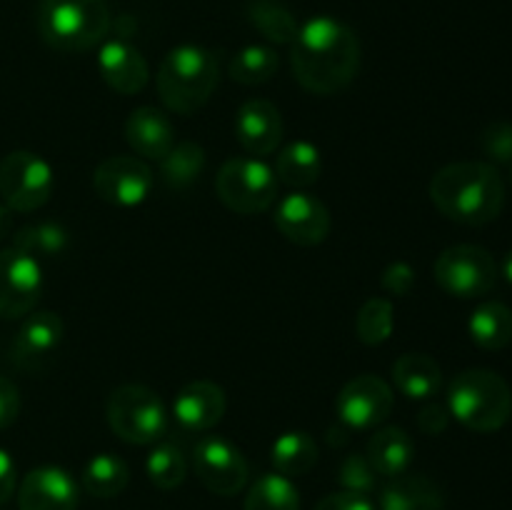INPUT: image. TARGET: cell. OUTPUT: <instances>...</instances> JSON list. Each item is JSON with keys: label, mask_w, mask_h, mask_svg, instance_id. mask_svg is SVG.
I'll return each instance as SVG.
<instances>
[{"label": "cell", "mask_w": 512, "mask_h": 510, "mask_svg": "<svg viewBox=\"0 0 512 510\" xmlns=\"http://www.w3.org/2000/svg\"><path fill=\"white\" fill-rule=\"evenodd\" d=\"M293 75L308 93L333 95L348 88L360 68V40L343 20L318 15L300 25L290 50Z\"/></svg>", "instance_id": "obj_1"}, {"label": "cell", "mask_w": 512, "mask_h": 510, "mask_svg": "<svg viewBox=\"0 0 512 510\" xmlns=\"http://www.w3.org/2000/svg\"><path fill=\"white\" fill-rule=\"evenodd\" d=\"M430 200L448 220L478 228L503 213L505 185L495 165L463 160L445 165L433 175Z\"/></svg>", "instance_id": "obj_2"}, {"label": "cell", "mask_w": 512, "mask_h": 510, "mask_svg": "<svg viewBox=\"0 0 512 510\" xmlns=\"http://www.w3.org/2000/svg\"><path fill=\"white\" fill-rule=\"evenodd\" d=\"M218 58L203 45H178L158 68V93L170 113L193 115L218 88Z\"/></svg>", "instance_id": "obj_3"}, {"label": "cell", "mask_w": 512, "mask_h": 510, "mask_svg": "<svg viewBox=\"0 0 512 510\" xmlns=\"http://www.w3.org/2000/svg\"><path fill=\"white\" fill-rule=\"evenodd\" d=\"M35 28L53 50L83 53L108 35L110 8L105 0H40Z\"/></svg>", "instance_id": "obj_4"}, {"label": "cell", "mask_w": 512, "mask_h": 510, "mask_svg": "<svg viewBox=\"0 0 512 510\" xmlns=\"http://www.w3.org/2000/svg\"><path fill=\"white\" fill-rule=\"evenodd\" d=\"M448 410L458 423L475 433H495L512 415L508 380L495 370H463L448 385Z\"/></svg>", "instance_id": "obj_5"}, {"label": "cell", "mask_w": 512, "mask_h": 510, "mask_svg": "<svg viewBox=\"0 0 512 510\" xmlns=\"http://www.w3.org/2000/svg\"><path fill=\"white\" fill-rule=\"evenodd\" d=\"M105 418L110 430L130 445H153L168 430V410L160 395L135 383L120 385L110 393Z\"/></svg>", "instance_id": "obj_6"}, {"label": "cell", "mask_w": 512, "mask_h": 510, "mask_svg": "<svg viewBox=\"0 0 512 510\" xmlns=\"http://www.w3.org/2000/svg\"><path fill=\"white\" fill-rule=\"evenodd\" d=\"M215 193L233 213H265L278 198V178L260 158H233L215 175Z\"/></svg>", "instance_id": "obj_7"}, {"label": "cell", "mask_w": 512, "mask_h": 510, "mask_svg": "<svg viewBox=\"0 0 512 510\" xmlns=\"http://www.w3.org/2000/svg\"><path fill=\"white\" fill-rule=\"evenodd\" d=\"M53 188V168L38 153L13 150L0 160V198L13 213H33L43 208Z\"/></svg>", "instance_id": "obj_8"}, {"label": "cell", "mask_w": 512, "mask_h": 510, "mask_svg": "<svg viewBox=\"0 0 512 510\" xmlns=\"http://www.w3.org/2000/svg\"><path fill=\"white\" fill-rule=\"evenodd\" d=\"M440 288L455 298H480L498 283V263L480 245H453L433 265Z\"/></svg>", "instance_id": "obj_9"}, {"label": "cell", "mask_w": 512, "mask_h": 510, "mask_svg": "<svg viewBox=\"0 0 512 510\" xmlns=\"http://www.w3.org/2000/svg\"><path fill=\"white\" fill-rule=\"evenodd\" d=\"M193 468L200 483L220 498L238 495L248 483V460L223 435H205L193 448Z\"/></svg>", "instance_id": "obj_10"}, {"label": "cell", "mask_w": 512, "mask_h": 510, "mask_svg": "<svg viewBox=\"0 0 512 510\" xmlns=\"http://www.w3.org/2000/svg\"><path fill=\"white\" fill-rule=\"evenodd\" d=\"M393 390L378 375H358L340 388L335 398L338 420L350 430H373L393 413Z\"/></svg>", "instance_id": "obj_11"}, {"label": "cell", "mask_w": 512, "mask_h": 510, "mask_svg": "<svg viewBox=\"0 0 512 510\" xmlns=\"http://www.w3.org/2000/svg\"><path fill=\"white\" fill-rule=\"evenodd\" d=\"M155 175L143 158L113 155L105 158L93 173V188L100 200L118 208H133L148 200Z\"/></svg>", "instance_id": "obj_12"}, {"label": "cell", "mask_w": 512, "mask_h": 510, "mask_svg": "<svg viewBox=\"0 0 512 510\" xmlns=\"http://www.w3.org/2000/svg\"><path fill=\"white\" fill-rule=\"evenodd\" d=\"M43 293V268L18 248L0 250V318H23Z\"/></svg>", "instance_id": "obj_13"}, {"label": "cell", "mask_w": 512, "mask_h": 510, "mask_svg": "<svg viewBox=\"0 0 512 510\" xmlns=\"http://www.w3.org/2000/svg\"><path fill=\"white\" fill-rule=\"evenodd\" d=\"M275 228L295 245H320L330 233V210L310 193H290L275 208Z\"/></svg>", "instance_id": "obj_14"}, {"label": "cell", "mask_w": 512, "mask_h": 510, "mask_svg": "<svg viewBox=\"0 0 512 510\" xmlns=\"http://www.w3.org/2000/svg\"><path fill=\"white\" fill-rule=\"evenodd\" d=\"M63 333L65 328L58 313L40 310V313L30 315L10 345V363L23 373H38L60 348Z\"/></svg>", "instance_id": "obj_15"}, {"label": "cell", "mask_w": 512, "mask_h": 510, "mask_svg": "<svg viewBox=\"0 0 512 510\" xmlns=\"http://www.w3.org/2000/svg\"><path fill=\"white\" fill-rule=\"evenodd\" d=\"M20 510H78V485L68 470L40 465L30 470L18 488Z\"/></svg>", "instance_id": "obj_16"}, {"label": "cell", "mask_w": 512, "mask_h": 510, "mask_svg": "<svg viewBox=\"0 0 512 510\" xmlns=\"http://www.w3.org/2000/svg\"><path fill=\"white\" fill-rule=\"evenodd\" d=\"M235 138L253 158L275 153L283 140V118L278 105L265 98L245 100L235 115Z\"/></svg>", "instance_id": "obj_17"}, {"label": "cell", "mask_w": 512, "mask_h": 510, "mask_svg": "<svg viewBox=\"0 0 512 510\" xmlns=\"http://www.w3.org/2000/svg\"><path fill=\"white\" fill-rule=\"evenodd\" d=\"M228 398L225 390L213 380H193L175 395L173 415L180 428L190 433H205L223 420Z\"/></svg>", "instance_id": "obj_18"}, {"label": "cell", "mask_w": 512, "mask_h": 510, "mask_svg": "<svg viewBox=\"0 0 512 510\" xmlns=\"http://www.w3.org/2000/svg\"><path fill=\"white\" fill-rule=\"evenodd\" d=\"M98 70L105 83L120 95H135L148 85L150 68L145 55L128 40H108L98 53Z\"/></svg>", "instance_id": "obj_19"}, {"label": "cell", "mask_w": 512, "mask_h": 510, "mask_svg": "<svg viewBox=\"0 0 512 510\" xmlns=\"http://www.w3.org/2000/svg\"><path fill=\"white\" fill-rule=\"evenodd\" d=\"M125 140L145 160H160L175 145V128L163 110L143 105L125 120Z\"/></svg>", "instance_id": "obj_20"}, {"label": "cell", "mask_w": 512, "mask_h": 510, "mask_svg": "<svg viewBox=\"0 0 512 510\" xmlns=\"http://www.w3.org/2000/svg\"><path fill=\"white\" fill-rule=\"evenodd\" d=\"M365 458L375 468V473L383 478H398V475L408 473L410 463L415 458V443L403 428H380L370 435L368 440V453Z\"/></svg>", "instance_id": "obj_21"}, {"label": "cell", "mask_w": 512, "mask_h": 510, "mask_svg": "<svg viewBox=\"0 0 512 510\" xmlns=\"http://www.w3.org/2000/svg\"><path fill=\"white\" fill-rule=\"evenodd\" d=\"M380 510H445V498L425 475H398L380 490Z\"/></svg>", "instance_id": "obj_22"}, {"label": "cell", "mask_w": 512, "mask_h": 510, "mask_svg": "<svg viewBox=\"0 0 512 510\" xmlns=\"http://www.w3.org/2000/svg\"><path fill=\"white\" fill-rule=\"evenodd\" d=\"M395 388L410 400H430L443 385V370L425 353H405L393 363Z\"/></svg>", "instance_id": "obj_23"}, {"label": "cell", "mask_w": 512, "mask_h": 510, "mask_svg": "<svg viewBox=\"0 0 512 510\" xmlns=\"http://www.w3.org/2000/svg\"><path fill=\"white\" fill-rule=\"evenodd\" d=\"M273 173L278 183L290 185V188H308V185L318 183L320 173H323V158H320L318 145L308 143V140H295V143L285 145L275 158Z\"/></svg>", "instance_id": "obj_24"}, {"label": "cell", "mask_w": 512, "mask_h": 510, "mask_svg": "<svg viewBox=\"0 0 512 510\" xmlns=\"http://www.w3.org/2000/svg\"><path fill=\"white\" fill-rule=\"evenodd\" d=\"M270 460L275 465V473L285 478H298L318 463V443L305 430H290L275 440L270 448Z\"/></svg>", "instance_id": "obj_25"}, {"label": "cell", "mask_w": 512, "mask_h": 510, "mask_svg": "<svg viewBox=\"0 0 512 510\" xmlns=\"http://www.w3.org/2000/svg\"><path fill=\"white\" fill-rule=\"evenodd\" d=\"M470 338L485 350H503L512 340V310L498 300L478 305L468 320Z\"/></svg>", "instance_id": "obj_26"}, {"label": "cell", "mask_w": 512, "mask_h": 510, "mask_svg": "<svg viewBox=\"0 0 512 510\" xmlns=\"http://www.w3.org/2000/svg\"><path fill=\"white\" fill-rule=\"evenodd\" d=\"M160 163V178L170 190H185L203 175L205 168V150L203 145L193 143V140H183L170 148Z\"/></svg>", "instance_id": "obj_27"}, {"label": "cell", "mask_w": 512, "mask_h": 510, "mask_svg": "<svg viewBox=\"0 0 512 510\" xmlns=\"http://www.w3.org/2000/svg\"><path fill=\"white\" fill-rule=\"evenodd\" d=\"M130 483V468L125 465V460H120L118 455L100 453L95 458L88 460L83 470V488L88 490L93 498L110 500L115 495L123 493Z\"/></svg>", "instance_id": "obj_28"}, {"label": "cell", "mask_w": 512, "mask_h": 510, "mask_svg": "<svg viewBox=\"0 0 512 510\" xmlns=\"http://www.w3.org/2000/svg\"><path fill=\"white\" fill-rule=\"evenodd\" d=\"M248 20L275 45H293L300 25L283 0H250Z\"/></svg>", "instance_id": "obj_29"}, {"label": "cell", "mask_w": 512, "mask_h": 510, "mask_svg": "<svg viewBox=\"0 0 512 510\" xmlns=\"http://www.w3.org/2000/svg\"><path fill=\"white\" fill-rule=\"evenodd\" d=\"M13 248H18L20 253L30 255L33 260H53L58 255L65 253L68 248V233H65L63 225L58 223H33L20 228L13 235Z\"/></svg>", "instance_id": "obj_30"}, {"label": "cell", "mask_w": 512, "mask_h": 510, "mask_svg": "<svg viewBox=\"0 0 512 510\" xmlns=\"http://www.w3.org/2000/svg\"><path fill=\"white\" fill-rule=\"evenodd\" d=\"M245 510H300V493L293 480L285 478V475H260L250 485Z\"/></svg>", "instance_id": "obj_31"}, {"label": "cell", "mask_w": 512, "mask_h": 510, "mask_svg": "<svg viewBox=\"0 0 512 510\" xmlns=\"http://www.w3.org/2000/svg\"><path fill=\"white\" fill-rule=\"evenodd\" d=\"M278 53L270 45H245L230 60V78L240 85H263L278 73Z\"/></svg>", "instance_id": "obj_32"}, {"label": "cell", "mask_w": 512, "mask_h": 510, "mask_svg": "<svg viewBox=\"0 0 512 510\" xmlns=\"http://www.w3.org/2000/svg\"><path fill=\"white\" fill-rule=\"evenodd\" d=\"M145 473H148L150 483L160 490H175L183 485L185 475H188V463L178 445L173 443H158L148 453L145 460Z\"/></svg>", "instance_id": "obj_33"}, {"label": "cell", "mask_w": 512, "mask_h": 510, "mask_svg": "<svg viewBox=\"0 0 512 510\" xmlns=\"http://www.w3.org/2000/svg\"><path fill=\"white\" fill-rule=\"evenodd\" d=\"M395 308L388 298L365 300L355 318V333L363 345H383L393 335Z\"/></svg>", "instance_id": "obj_34"}, {"label": "cell", "mask_w": 512, "mask_h": 510, "mask_svg": "<svg viewBox=\"0 0 512 510\" xmlns=\"http://www.w3.org/2000/svg\"><path fill=\"white\" fill-rule=\"evenodd\" d=\"M378 478L375 468L370 465V460L365 455H348L343 460L338 470V480L343 485V490H350V493L358 495H370L375 488H378Z\"/></svg>", "instance_id": "obj_35"}, {"label": "cell", "mask_w": 512, "mask_h": 510, "mask_svg": "<svg viewBox=\"0 0 512 510\" xmlns=\"http://www.w3.org/2000/svg\"><path fill=\"white\" fill-rule=\"evenodd\" d=\"M485 155L493 163H512V123L508 120H495L483 130L480 138Z\"/></svg>", "instance_id": "obj_36"}, {"label": "cell", "mask_w": 512, "mask_h": 510, "mask_svg": "<svg viewBox=\"0 0 512 510\" xmlns=\"http://www.w3.org/2000/svg\"><path fill=\"white\" fill-rule=\"evenodd\" d=\"M383 290L390 295H398V298H403V295H408L410 290H413L415 285V270L410 268L408 263H393L385 268L383 273Z\"/></svg>", "instance_id": "obj_37"}, {"label": "cell", "mask_w": 512, "mask_h": 510, "mask_svg": "<svg viewBox=\"0 0 512 510\" xmlns=\"http://www.w3.org/2000/svg\"><path fill=\"white\" fill-rule=\"evenodd\" d=\"M20 415V390L10 378L0 375V430L10 428Z\"/></svg>", "instance_id": "obj_38"}, {"label": "cell", "mask_w": 512, "mask_h": 510, "mask_svg": "<svg viewBox=\"0 0 512 510\" xmlns=\"http://www.w3.org/2000/svg\"><path fill=\"white\" fill-rule=\"evenodd\" d=\"M315 510H375V505L370 503L368 495L338 490V493L325 495V498L315 505Z\"/></svg>", "instance_id": "obj_39"}, {"label": "cell", "mask_w": 512, "mask_h": 510, "mask_svg": "<svg viewBox=\"0 0 512 510\" xmlns=\"http://www.w3.org/2000/svg\"><path fill=\"white\" fill-rule=\"evenodd\" d=\"M450 423V410L448 405L440 403H428L418 415V428L423 430L425 435H440L445 433Z\"/></svg>", "instance_id": "obj_40"}, {"label": "cell", "mask_w": 512, "mask_h": 510, "mask_svg": "<svg viewBox=\"0 0 512 510\" xmlns=\"http://www.w3.org/2000/svg\"><path fill=\"white\" fill-rule=\"evenodd\" d=\"M15 480H18V473H15L13 458L5 450H0V505L10 500L15 490Z\"/></svg>", "instance_id": "obj_41"}, {"label": "cell", "mask_w": 512, "mask_h": 510, "mask_svg": "<svg viewBox=\"0 0 512 510\" xmlns=\"http://www.w3.org/2000/svg\"><path fill=\"white\" fill-rule=\"evenodd\" d=\"M10 213H13V210H10L8 205H0V238H5V235H8L10 223H13Z\"/></svg>", "instance_id": "obj_42"}, {"label": "cell", "mask_w": 512, "mask_h": 510, "mask_svg": "<svg viewBox=\"0 0 512 510\" xmlns=\"http://www.w3.org/2000/svg\"><path fill=\"white\" fill-rule=\"evenodd\" d=\"M503 275L508 278V283H512V250L505 255V260H503Z\"/></svg>", "instance_id": "obj_43"}]
</instances>
